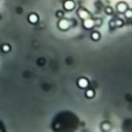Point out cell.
Returning <instances> with one entry per match:
<instances>
[{"label":"cell","mask_w":132,"mask_h":132,"mask_svg":"<svg viewBox=\"0 0 132 132\" xmlns=\"http://www.w3.org/2000/svg\"><path fill=\"white\" fill-rule=\"evenodd\" d=\"M63 7L65 10L67 11H71L74 7H75V3L73 0H65L64 3H63Z\"/></svg>","instance_id":"1"},{"label":"cell","mask_w":132,"mask_h":132,"mask_svg":"<svg viewBox=\"0 0 132 132\" xmlns=\"http://www.w3.org/2000/svg\"><path fill=\"white\" fill-rule=\"evenodd\" d=\"M77 15L81 19V20H87V19H89L91 15H90V12L88 11V10H86L85 8H80V9H78L77 10Z\"/></svg>","instance_id":"2"},{"label":"cell","mask_w":132,"mask_h":132,"mask_svg":"<svg viewBox=\"0 0 132 132\" xmlns=\"http://www.w3.org/2000/svg\"><path fill=\"white\" fill-rule=\"evenodd\" d=\"M69 26H70L69 21H67V20H65V19H61V20L58 22V27H59V29H61V30H67V29L69 28Z\"/></svg>","instance_id":"3"},{"label":"cell","mask_w":132,"mask_h":132,"mask_svg":"<svg viewBox=\"0 0 132 132\" xmlns=\"http://www.w3.org/2000/svg\"><path fill=\"white\" fill-rule=\"evenodd\" d=\"M127 9H128V5H127L126 2L121 1V2H119V3L117 4V10H118L120 13H124Z\"/></svg>","instance_id":"4"},{"label":"cell","mask_w":132,"mask_h":132,"mask_svg":"<svg viewBox=\"0 0 132 132\" xmlns=\"http://www.w3.org/2000/svg\"><path fill=\"white\" fill-rule=\"evenodd\" d=\"M82 25H84V27H85L86 29H92V28L95 26V23H94V20H93V19L89 18V19H87V20H84Z\"/></svg>","instance_id":"5"},{"label":"cell","mask_w":132,"mask_h":132,"mask_svg":"<svg viewBox=\"0 0 132 132\" xmlns=\"http://www.w3.org/2000/svg\"><path fill=\"white\" fill-rule=\"evenodd\" d=\"M77 86L79 88H81V89H85V88H87L89 86V80L86 77H80L77 80Z\"/></svg>","instance_id":"6"},{"label":"cell","mask_w":132,"mask_h":132,"mask_svg":"<svg viewBox=\"0 0 132 132\" xmlns=\"http://www.w3.org/2000/svg\"><path fill=\"white\" fill-rule=\"evenodd\" d=\"M38 20H39L38 15H37L36 13H34V12H32V13H30V14L28 15V21H29V23H31V24H36V23L38 22Z\"/></svg>","instance_id":"7"},{"label":"cell","mask_w":132,"mask_h":132,"mask_svg":"<svg viewBox=\"0 0 132 132\" xmlns=\"http://www.w3.org/2000/svg\"><path fill=\"white\" fill-rule=\"evenodd\" d=\"M91 38H92L93 40H95V41L99 40V39H100V34H99V32H97V31H94V32L91 34Z\"/></svg>","instance_id":"8"},{"label":"cell","mask_w":132,"mask_h":132,"mask_svg":"<svg viewBox=\"0 0 132 132\" xmlns=\"http://www.w3.org/2000/svg\"><path fill=\"white\" fill-rule=\"evenodd\" d=\"M94 96H95V92L92 89H89L86 91V97L87 98H93Z\"/></svg>","instance_id":"9"},{"label":"cell","mask_w":132,"mask_h":132,"mask_svg":"<svg viewBox=\"0 0 132 132\" xmlns=\"http://www.w3.org/2000/svg\"><path fill=\"white\" fill-rule=\"evenodd\" d=\"M124 14H125V16H126L127 19H131V18H132V9L128 8V9L124 12Z\"/></svg>","instance_id":"10"},{"label":"cell","mask_w":132,"mask_h":132,"mask_svg":"<svg viewBox=\"0 0 132 132\" xmlns=\"http://www.w3.org/2000/svg\"><path fill=\"white\" fill-rule=\"evenodd\" d=\"M114 23H116V27H122L124 25V22L121 19H116L114 20Z\"/></svg>","instance_id":"11"},{"label":"cell","mask_w":132,"mask_h":132,"mask_svg":"<svg viewBox=\"0 0 132 132\" xmlns=\"http://www.w3.org/2000/svg\"><path fill=\"white\" fill-rule=\"evenodd\" d=\"M2 51H3L4 53H8V52L10 51V45H8V44H3V45H2Z\"/></svg>","instance_id":"12"},{"label":"cell","mask_w":132,"mask_h":132,"mask_svg":"<svg viewBox=\"0 0 132 132\" xmlns=\"http://www.w3.org/2000/svg\"><path fill=\"white\" fill-rule=\"evenodd\" d=\"M101 128H102V130H108L109 128H110V125L108 124V123H104V124H102V126H101Z\"/></svg>","instance_id":"13"},{"label":"cell","mask_w":132,"mask_h":132,"mask_svg":"<svg viewBox=\"0 0 132 132\" xmlns=\"http://www.w3.org/2000/svg\"><path fill=\"white\" fill-rule=\"evenodd\" d=\"M94 23H95V26H100L102 24V20L101 19H95Z\"/></svg>","instance_id":"14"},{"label":"cell","mask_w":132,"mask_h":132,"mask_svg":"<svg viewBox=\"0 0 132 132\" xmlns=\"http://www.w3.org/2000/svg\"><path fill=\"white\" fill-rule=\"evenodd\" d=\"M105 13H107V14H111V13H112V8L109 7V6H107V7L105 8Z\"/></svg>","instance_id":"15"},{"label":"cell","mask_w":132,"mask_h":132,"mask_svg":"<svg viewBox=\"0 0 132 132\" xmlns=\"http://www.w3.org/2000/svg\"><path fill=\"white\" fill-rule=\"evenodd\" d=\"M56 15H57V18H62V16L64 15V12H63L62 10H58V11L56 12Z\"/></svg>","instance_id":"16"},{"label":"cell","mask_w":132,"mask_h":132,"mask_svg":"<svg viewBox=\"0 0 132 132\" xmlns=\"http://www.w3.org/2000/svg\"><path fill=\"white\" fill-rule=\"evenodd\" d=\"M109 26H110V28H114V27H116V23H114V20L109 22Z\"/></svg>","instance_id":"17"},{"label":"cell","mask_w":132,"mask_h":132,"mask_svg":"<svg viewBox=\"0 0 132 132\" xmlns=\"http://www.w3.org/2000/svg\"><path fill=\"white\" fill-rule=\"evenodd\" d=\"M131 24H132V18H131Z\"/></svg>","instance_id":"18"}]
</instances>
